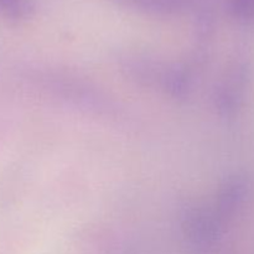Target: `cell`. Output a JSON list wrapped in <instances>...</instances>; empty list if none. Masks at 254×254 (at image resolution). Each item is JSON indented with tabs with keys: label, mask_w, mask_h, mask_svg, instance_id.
Returning <instances> with one entry per match:
<instances>
[{
	"label": "cell",
	"mask_w": 254,
	"mask_h": 254,
	"mask_svg": "<svg viewBox=\"0 0 254 254\" xmlns=\"http://www.w3.org/2000/svg\"><path fill=\"white\" fill-rule=\"evenodd\" d=\"M185 237L195 248H207L217 241L221 232V226L215 211L192 206L188 207L181 216Z\"/></svg>",
	"instance_id": "6da1fadb"
},
{
	"label": "cell",
	"mask_w": 254,
	"mask_h": 254,
	"mask_svg": "<svg viewBox=\"0 0 254 254\" xmlns=\"http://www.w3.org/2000/svg\"><path fill=\"white\" fill-rule=\"evenodd\" d=\"M231 11L242 21L254 20V0H231Z\"/></svg>",
	"instance_id": "8992f818"
},
{
	"label": "cell",
	"mask_w": 254,
	"mask_h": 254,
	"mask_svg": "<svg viewBox=\"0 0 254 254\" xmlns=\"http://www.w3.org/2000/svg\"><path fill=\"white\" fill-rule=\"evenodd\" d=\"M35 5L32 0H0V16L21 21L32 16Z\"/></svg>",
	"instance_id": "5b68a950"
},
{
	"label": "cell",
	"mask_w": 254,
	"mask_h": 254,
	"mask_svg": "<svg viewBox=\"0 0 254 254\" xmlns=\"http://www.w3.org/2000/svg\"><path fill=\"white\" fill-rule=\"evenodd\" d=\"M118 6L154 16H170L180 12L185 0H112Z\"/></svg>",
	"instance_id": "277c9868"
},
{
	"label": "cell",
	"mask_w": 254,
	"mask_h": 254,
	"mask_svg": "<svg viewBox=\"0 0 254 254\" xmlns=\"http://www.w3.org/2000/svg\"><path fill=\"white\" fill-rule=\"evenodd\" d=\"M247 81V67L243 62H237L227 73L225 81L218 87L216 106L221 113L232 114L240 106V102L245 93Z\"/></svg>",
	"instance_id": "3957f363"
},
{
	"label": "cell",
	"mask_w": 254,
	"mask_h": 254,
	"mask_svg": "<svg viewBox=\"0 0 254 254\" xmlns=\"http://www.w3.org/2000/svg\"><path fill=\"white\" fill-rule=\"evenodd\" d=\"M250 195V184L245 178L235 176L223 184L216 198L215 213L220 222L226 223L236 217L245 207Z\"/></svg>",
	"instance_id": "7a4b0ae2"
}]
</instances>
